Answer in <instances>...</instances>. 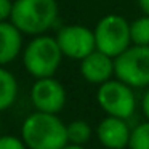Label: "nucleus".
<instances>
[{"instance_id": "obj_7", "label": "nucleus", "mask_w": 149, "mask_h": 149, "mask_svg": "<svg viewBox=\"0 0 149 149\" xmlns=\"http://www.w3.org/2000/svg\"><path fill=\"white\" fill-rule=\"evenodd\" d=\"M56 42L63 52V56L71 59H82L96 50L95 32L82 24H69L63 26L56 34Z\"/></svg>"}, {"instance_id": "obj_18", "label": "nucleus", "mask_w": 149, "mask_h": 149, "mask_svg": "<svg viewBox=\"0 0 149 149\" xmlns=\"http://www.w3.org/2000/svg\"><path fill=\"white\" fill-rule=\"evenodd\" d=\"M141 109H143V114H144V117L149 120V87H148V90H146L144 96H143V101H141Z\"/></svg>"}, {"instance_id": "obj_17", "label": "nucleus", "mask_w": 149, "mask_h": 149, "mask_svg": "<svg viewBox=\"0 0 149 149\" xmlns=\"http://www.w3.org/2000/svg\"><path fill=\"white\" fill-rule=\"evenodd\" d=\"M13 2L11 0H0V21H7L11 16Z\"/></svg>"}, {"instance_id": "obj_14", "label": "nucleus", "mask_w": 149, "mask_h": 149, "mask_svg": "<svg viewBox=\"0 0 149 149\" xmlns=\"http://www.w3.org/2000/svg\"><path fill=\"white\" fill-rule=\"evenodd\" d=\"M130 36L133 45H149V16L143 15L130 24Z\"/></svg>"}, {"instance_id": "obj_20", "label": "nucleus", "mask_w": 149, "mask_h": 149, "mask_svg": "<svg viewBox=\"0 0 149 149\" xmlns=\"http://www.w3.org/2000/svg\"><path fill=\"white\" fill-rule=\"evenodd\" d=\"M63 149H85V148L80 144H71V143H69V144H66Z\"/></svg>"}, {"instance_id": "obj_10", "label": "nucleus", "mask_w": 149, "mask_h": 149, "mask_svg": "<svg viewBox=\"0 0 149 149\" xmlns=\"http://www.w3.org/2000/svg\"><path fill=\"white\" fill-rule=\"evenodd\" d=\"M80 74L88 84H104V82L111 80L112 75H116L114 58L107 56L106 53L100 52V50H95L93 53H90L80 61Z\"/></svg>"}, {"instance_id": "obj_13", "label": "nucleus", "mask_w": 149, "mask_h": 149, "mask_svg": "<svg viewBox=\"0 0 149 149\" xmlns=\"http://www.w3.org/2000/svg\"><path fill=\"white\" fill-rule=\"evenodd\" d=\"M91 135H93V128L87 120L77 119L68 123V139L71 144L84 146L91 139Z\"/></svg>"}, {"instance_id": "obj_4", "label": "nucleus", "mask_w": 149, "mask_h": 149, "mask_svg": "<svg viewBox=\"0 0 149 149\" xmlns=\"http://www.w3.org/2000/svg\"><path fill=\"white\" fill-rule=\"evenodd\" d=\"M116 79L132 88L149 87V45H132L114 58Z\"/></svg>"}, {"instance_id": "obj_1", "label": "nucleus", "mask_w": 149, "mask_h": 149, "mask_svg": "<svg viewBox=\"0 0 149 149\" xmlns=\"http://www.w3.org/2000/svg\"><path fill=\"white\" fill-rule=\"evenodd\" d=\"M21 136L27 149H63L69 144L68 125L56 114L40 111L26 117Z\"/></svg>"}, {"instance_id": "obj_15", "label": "nucleus", "mask_w": 149, "mask_h": 149, "mask_svg": "<svg viewBox=\"0 0 149 149\" xmlns=\"http://www.w3.org/2000/svg\"><path fill=\"white\" fill-rule=\"evenodd\" d=\"M128 149H149V120L136 125L132 130Z\"/></svg>"}, {"instance_id": "obj_11", "label": "nucleus", "mask_w": 149, "mask_h": 149, "mask_svg": "<svg viewBox=\"0 0 149 149\" xmlns=\"http://www.w3.org/2000/svg\"><path fill=\"white\" fill-rule=\"evenodd\" d=\"M23 47V32L8 21H0V66L16 59Z\"/></svg>"}, {"instance_id": "obj_3", "label": "nucleus", "mask_w": 149, "mask_h": 149, "mask_svg": "<svg viewBox=\"0 0 149 149\" xmlns=\"http://www.w3.org/2000/svg\"><path fill=\"white\" fill-rule=\"evenodd\" d=\"M63 59V52L55 37L36 36L24 48L23 63L26 71L36 79L53 77Z\"/></svg>"}, {"instance_id": "obj_6", "label": "nucleus", "mask_w": 149, "mask_h": 149, "mask_svg": "<svg viewBox=\"0 0 149 149\" xmlns=\"http://www.w3.org/2000/svg\"><path fill=\"white\" fill-rule=\"evenodd\" d=\"M96 101L106 116L130 119L136 109V98L133 88L119 79H111L98 87Z\"/></svg>"}, {"instance_id": "obj_16", "label": "nucleus", "mask_w": 149, "mask_h": 149, "mask_svg": "<svg viewBox=\"0 0 149 149\" xmlns=\"http://www.w3.org/2000/svg\"><path fill=\"white\" fill-rule=\"evenodd\" d=\"M0 149H27V146L23 141V138L5 135L0 136Z\"/></svg>"}, {"instance_id": "obj_2", "label": "nucleus", "mask_w": 149, "mask_h": 149, "mask_svg": "<svg viewBox=\"0 0 149 149\" xmlns=\"http://www.w3.org/2000/svg\"><path fill=\"white\" fill-rule=\"evenodd\" d=\"M58 18L56 0H15L10 21L29 36H42Z\"/></svg>"}, {"instance_id": "obj_9", "label": "nucleus", "mask_w": 149, "mask_h": 149, "mask_svg": "<svg viewBox=\"0 0 149 149\" xmlns=\"http://www.w3.org/2000/svg\"><path fill=\"white\" fill-rule=\"evenodd\" d=\"M132 128L125 119L106 116L96 127V138L106 149H125L130 144Z\"/></svg>"}, {"instance_id": "obj_12", "label": "nucleus", "mask_w": 149, "mask_h": 149, "mask_svg": "<svg viewBox=\"0 0 149 149\" xmlns=\"http://www.w3.org/2000/svg\"><path fill=\"white\" fill-rule=\"evenodd\" d=\"M18 95V82L10 71L0 68V111H5L15 103Z\"/></svg>"}, {"instance_id": "obj_5", "label": "nucleus", "mask_w": 149, "mask_h": 149, "mask_svg": "<svg viewBox=\"0 0 149 149\" xmlns=\"http://www.w3.org/2000/svg\"><path fill=\"white\" fill-rule=\"evenodd\" d=\"M93 32L96 50L106 53L111 58H117L128 47H132L130 23L119 15H106L101 18Z\"/></svg>"}, {"instance_id": "obj_8", "label": "nucleus", "mask_w": 149, "mask_h": 149, "mask_svg": "<svg viewBox=\"0 0 149 149\" xmlns=\"http://www.w3.org/2000/svg\"><path fill=\"white\" fill-rule=\"evenodd\" d=\"M31 101L40 112L58 114L66 104V90L53 77L37 79L31 88Z\"/></svg>"}, {"instance_id": "obj_19", "label": "nucleus", "mask_w": 149, "mask_h": 149, "mask_svg": "<svg viewBox=\"0 0 149 149\" xmlns=\"http://www.w3.org/2000/svg\"><path fill=\"white\" fill-rule=\"evenodd\" d=\"M138 5H139L143 13L149 16V0H138Z\"/></svg>"}]
</instances>
